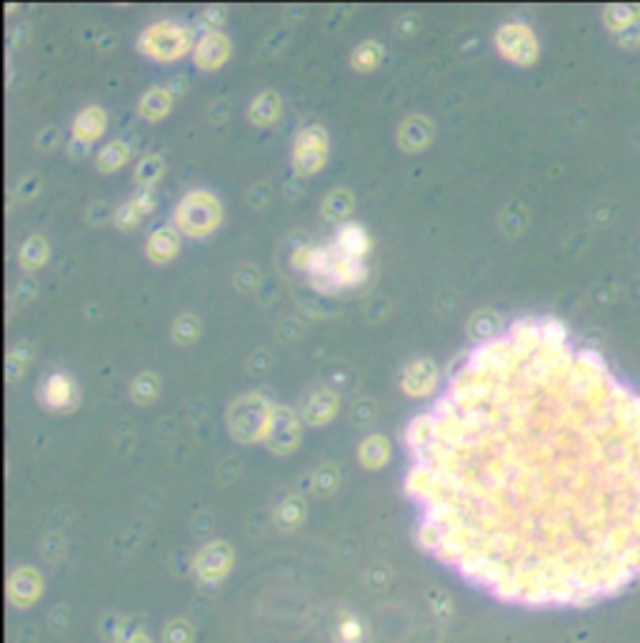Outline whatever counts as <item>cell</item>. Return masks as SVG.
<instances>
[{"instance_id": "cell-1", "label": "cell", "mask_w": 640, "mask_h": 643, "mask_svg": "<svg viewBox=\"0 0 640 643\" xmlns=\"http://www.w3.org/2000/svg\"><path fill=\"white\" fill-rule=\"evenodd\" d=\"M503 453L470 571L508 601L593 606L640 583V391L555 318L480 346Z\"/></svg>"}, {"instance_id": "cell-2", "label": "cell", "mask_w": 640, "mask_h": 643, "mask_svg": "<svg viewBox=\"0 0 640 643\" xmlns=\"http://www.w3.org/2000/svg\"><path fill=\"white\" fill-rule=\"evenodd\" d=\"M175 221H178L180 231H185L188 236H205L218 226L220 206L213 196L195 191L180 203L178 211H175Z\"/></svg>"}, {"instance_id": "cell-3", "label": "cell", "mask_w": 640, "mask_h": 643, "mask_svg": "<svg viewBox=\"0 0 640 643\" xmlns=\"http://www.w3.org/2000/svg\"><path fill=\"white\" fill-rule=\"evenodd\" d=\"M190 48V33L175 23H155L140 38V51L155 61H175Z\"/></svg>"}, {"instance_id": "cell-4", "label": "cell", "mask_w": 640, "mask_h": 643, "mask_svg": "<svg viewBox=\"0 0 640 643\" xmlns=\"http://www.w3.org/2000/svg\"><path fill=\"white\" fill-rule=\"evenodd\" d=\"M328 156V136L320 126L305 128L295 141V171L300 176H313L315 171H320Z\"/></svg>"}, {"instance_id": "cell-5", "label": "cell", "mask_w": 640, "mask_h": 643, "mask_svg": "<svg viewBox=\"0 0 640 643\" xmlns=\"http://www.w3.org/2000/svg\"><path fill=\"white\" fill-rule=\"evenodd\" d=\"M498 51L513 63H530L535 58V41L528 28L518 23H508L498 31Z\"/></svg>"}, {"instance_id": "cell-6", "label": "cell", "mask_w": 640, "mask_h": 643, "mask_svg": "<svg viewBox=\"0 0 640 643\" xmlns=\"http://www.w3.org/2000/svg\"><path fill=\"white\" fill-rule=\"evenodd\" d=\"M195 66L203 71H215L223 66L230 56V41L223 33H205L200 43L195 46Z\"/></svg>"}, {"instance_id": "cell-7", "label": "cell", "mask_w": 640, "mask_h": 643, "mask_svg": "<svg viewBox=\"0 0 640 643\" xmlns=\"http://www.w3.org/2000/svg\"><path fill=\"white\" fill-rule=\"evenodd\" d=\"M370 248L368 233L363 231L355 223H345L340 226L338 236H335V251L343 258H353V261H360V256H365Z\"/></svg>"}, {"instance_id": "cell-8", "label": "cell", "mask_w": 640, "mask_h": 643, "mask_svg": "<svg viewBox=\"0 0 640 643\" xmlns=\"http://www.w3.org/2000/svg\"><path fill=\"white\" fill-rule=\"evenodd\" d=\"M105 131V113L100 108H85L78 118H75L73 126V138L75 146H90L100 133Z\"/></svg>"}, {"instance_id": "cell-9", "label": "cell", "mask_w": 640, "mask_h": 643, "mask_svg": "<svg viewBox=\"0 0 640 643\" xmlns=\"http://www.w3.org/2000/svg\"><path fill=\"white\" fill-rule=\"evenodd\" d=\"M403 388L410 396H423L435 388V366L430 361H418L405 371Z\"/></svg>"}, {"instance_id": "cell-10", "label": "cell", "mask_w": 640, "mask_h": 643, "mask_svg": "<svg viewBox=\"0 0 640 643\" xmlns=\"http://www.w3.org/2000/svg\"><path fill=\"white\" fill-rule=\"evenodd\" d=\"M430 136H433V128L425 118H410L400 128V143H403L405 151H420V148L428 146Z\"/></svg>"}, {"instance_id": "cell-11", "label": "cell", "mask_w": 640, "mask_h": 643, "mask_svg": "<svg viewBox=\"0 0 640 643\" xmlns=\"http://www.w3.org/2000/svg\"><path fill=\"white\" fill-rule=\"evenodd\" d=\"M43 398L50 408H68L70 403L75 401L73 383L65 376H60V373H55V376H50L48 383H45Z\"/></svg>"}, {"instance_id": "cell-12", "label": "cell", "mask_w": 640, "mask_h": 643, "mask_svg": "<svg viewBox=\"0 0 640 643\" xmlns=\"http://www.w3.org/2000/svg\"><path fill=\"white\" fill-rule=\"evenodd\" d=\"M175 253H178V238H175V233L170 231V228H160V231H155L153 236L148 238L150 261L165 263L170 261Z\"/></svg>"}, {"instance_id": "cell-13", "label": "cell", "mask_w": 640, "mask_h": 643, "mask_svg": "<svg viewBox=\"0 0 640 643\" xmlns=\"http://www.w3.org/2000/svg\"><path fill=\"white\" fill-rule=\"evenodd\" d=\"M170 93L165 88H150L140 101V116H145L148 121H158L165 113L170 111Z\"/></svg>"}, {"instance_id": "cell-14", "label": "cell", "mask_w": 640, "mask_h": 643, "mask_svg": "<svg viewBox=\"0 0 640 643\" xmlns=\"http://www.w3.org/2000/svg\"><path fill=\"white\" fill-rule=\"evenodd\" d=\"M280 113V101L275 98V93H263L260 98H255L253 106H250V121L255 126H270V123L278 118Z\"/></svg>"}, {"instance_id": "cell-15", "label": "cell", "mask_w": 640, "mask_h": 643, "mask_svg": "<svg viewBox=\"0 0 640 643\" xmlns=\"http://www.w3.org/2000/svg\"><path fill=\"white\" fill-rule=\"evenodd\" d=\"M128 158H130V148L125 146V143L113 141V143H108V146H105L103 151H100L98 168H100V171H105V173L118 171L120 166H125V163H128Z\"/></svg>"}, {"instance_id": "cell-16", "label": "cell", "mask_w": 640, "mask_h": 643, "mask_svg": "<svg viewBox=\"0 0 640 643\" xmlns=\"http://www.w3.org/2000/svg\"><path fill=\"white\" fill-rule=\"evenodd\" d=\"M45 261H48V243L38 236L30 238L23 246V251H20V263H23L28 271H33V268L43 266Z\"/></svg>"}, {"instance_id": "cell-17", "label": "cell", "mask_w": 640, "mask_h": 643, "mask_svg": "<svg viewBox=\"0 0 640 643\" xmlns=\"http://www.w3.org/2000/svg\"><path fill=\"white\" fill-rule=\"evenodd\" d=\"M350 208H353V201H350L348 193L335 191L325 198L323 213H325V218H330V221H343V218L350 213Z\"/></svg>"}, {"instance_id": "cell-18", "label": "cell", "mask_w": 640, "mask_h": 643, "mask_svg": "<svg viewBox=\"0 0 640 643\" xmlns=\"http://www.w3.org/2000/svg\"><path fill=\"white\" fill-rule=\"evenodd\" d=\"M160 176H163V161L155 156L143 158L140 166L135 168V181H138V186L143 188H153V183L158 181Z\"/></svg>"}, {"instance_id": "cell-19", "label": "cell", "mask_w": 640, "mask_h": 643, "mask_svg": "<svg viewBox=\"0 0 640 643\" xmlns=\"http://www.w3.org/2000/svg\"><path fill=\"white\" fill-rule=\"evenodd\" d=\"M380 56H383V51L378 48V43H365V46H360L358 51H355L353 63L358 71H370V68L378 66Z\"/></svg>"}, {"instance_id": "cell-20", "label": "cell", "mask_w": 640, "mask_h": 643, "mask_svg": "<svg viewBox=\"0 0 640 643\" xmlns=\"http://www.w3.org/2000/svg\"><path fill=\"white\" fill-rule=\"evenodd\" d=\"M140 218H143V213L135 208L133 201H128L125 206H120V211L115 213V223H118V228H123V231H130V228H133Z\"/></svg>"}, {"instance_id": "cell-21", "label": "cell", "mask_w": 640, "mask_h": 643, "mask_svg": "<svg viewBox=\"0 0 640 643\" xmlns=\"http://www.w3.org/2000/svg\"><path fill=\"white\" fill-rule=\"evenodd\" d=\"M133 203H135V208H138L140 213H150L155 208V196H153V188H140V193L138 196L133 198Z\"/></svg>"}]
</instances>
